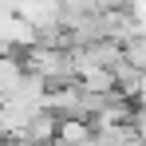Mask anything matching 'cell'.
<instances>
[{
	"label": "cell",
	"instance_id": "ba28073f",
	"mask_svg": "<svg viewBox=\"0 0 146 146\" xmlns=\"http://www.w3.org/2000/svg\"><path fill=\"white\" fill-rule=\"evenodd\" d=\"M122 59L134 63L138 71H146V36L142 32H130V36L122 40Z\"/></svg>",
	"mask_w": 146,
	"mask_h": 146
},
{
	"label": "cell",
	"instance_id": "277c9868",
	"mask_svg": "<svg viewBox=\"0 0 146 146\" xmlns=\"http://www.w3.org/2000/svg\"><path fill=\"white\" fill-rule=\"evenodd\" d=\"M91 134H95L91 119H59V126H55L59 146H91Z\"/></svg>",
	"mask_w": 146,
	"mask_h": 146
},
{
	"label": "cell",
	"instance_id": "3957f363",
	"mask_svg": "<svg viewBox=\"0 0 146 146\" xmlns=\"http://www.w3.org/2000/svg\"><path fill=\"white\" fill-rule=\"evenodd\" d=\"M55 126H59V119H55L51 111H36V119L24 126V134L12 146H51L55 142Z\"/></svg>",
	"mask_w": 146,
	"mask_h": 146
},
{
	"label": "cell",
	"instance_id": "8992f818",
	"mask_svg": "<svg viewBox=\"0 0 146 146\" xmlns=\"http://www.w3.org/2000/svg\"><path fill=\"white\" fill-rule=\"evenodd\" d=\"M75 83H79L83 91H95V95L115 91V75H111V67H83V71H75Z\"/></svg>",
	"mask_w": 146,
	"mask_h": 146
},
{
	"label": "cell",
	"instance_id": "5b68a950",
	"mask_svg": "<svg viewBox=\"0 0 146 146\" xmlns=\"http://www.w3.org/2000/svg\"><path fill=\"white\" fill-rule=\"evenodd\" d=\"M95 134H91V146H130L134 130L126 122H91Z\"/></svg>",
	"mask_w": 146,
	"mask_h": 146
},
{
	"label": "cell",
	"instance_id": "52a82bcc",
	"mask_svg": "<svg viewBox=\"0 0 146 146\" xmlns=\"http://www.w3.org/2000/svg\"><path fill=\"white\" fill-rule=\"evenodd\" d=\"M20 55H24V51H20ZM20 55H0V99L12 95V91H16V83H20L24 71H28Z\"/></svg>",
	"mask_w": 146,
	"mask_h": 146
},
{
	"label": "cell",
	"instance_id": "7a4b0ae2",
	"mask_svg": "<svg viewBox=\"0 0 146 146\" xmlns=\"http://www.w3.org/2000/svg\"><path fill=\"white\" fill-rule=\"evenodd\" d=\"M36 111H44L40 103H24V99H0V134L8 142H16L24 134V126L36 119Z\"/></svg>",
	"mask_w": 146,
	"mask_h": 146
},
{
	"label": "cell",
	"instance_id": "6da1fadb",
	"mask_svg": "<svg viewBox=\"0 0 146 146\" xmlns=\"http://www.w3.org/2000/svg\"><path fill=\"white\" fill-rule=\"evenodd\" d=\"M28 71H36L40 79H48V87H63L75 83V55L71 48H48V44H32L20 55Z\"/></svg>",
	"mask_w": 146,
	"mask_h": 146
},
{
	"label": "cell",
	"instance_id": "9c48e42d",
	"mask_svg": "<svg viewBox=\"0 0 146 146\" xmlns=\"http://www.w3.org/2000/svg\"><path fill=\"white\" fill-rule=\"evenodd\" d=\"M134 103H138V107H146V75H142V83H138V95H134Z\"/></svg>",
	"mask_w": 146,
	"mask_h": 146
}]
</instances>
